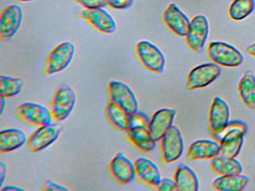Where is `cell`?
<instances>
[{
    "instance_id": "39",
    "label": "cell",
    "mask_w": 255,
    "mask_h": 191,
    "mask_svg": "<svg viewBox=\"0 0 255 191\" xmlns=\"http://www.w3.org/2000/svg\"><path fill=\"white\" fill-rule=\"evenodd\" d=\"M17 1H33V0H17Z\"/></svg>"
},
{
    "instance_id": "6",
    "label": "cell",
    "mask_w": 255,
    "mask_h": 191,
    "mask_svg": "<svg viewBox=\"0 0 255 191\" xmlns=\"http://www.w3.org/2000/svg\"><path fill=\"white\" fill-rule=\"evenodd\" d=\"M62 131V127L58 123L39 127L32 133L25 143V148L29 152L35 153L46 149L54 143Z\"/></svg>"
},
{
    "instance_id": "19",
    "label": "cell",
    "mask_w": 255,
    "mask_h": 191,
    "mask_svg": "<svg viewBox=\"0 0 255 191\" xmlns=\"http://www.w3.org/2000/svg\"><path fill=\"white\" fill-rule=\"evenodd\" d=\"M125 134L129 142L141 152H150L156 146V142L152 138L148 127L145 125L129 127Z\"/></svg>"
},
{
    "instance_id": "18",
    "label": "cell",
    "mask_w": 255,
    "mask_h": 191,
    "mask_svg": "<svg viewBox=\"0 0 255 191\" xmlns=\"http://www.w3.org/2000/svg\"><path fill=\"white\" fill-rule=\"evenodd\" d=\"M219 149L220 144L216 140H197L188 149L186 159L191 161L212 159L219 155Z\"/></svg>"
},
{
    "instance_id": "24",
    "label": "cell",
    "mask_w": 255,
    "mask_h": 191,
    "mask_svg": "<svg viewBox=\"0 0 255 191\" xmlns=\"http://www.w3.org/2000/svg\"><path fill=\"white\" fill-rule=\"evenodd\" d=\"M210 167L213 171L219 176H232L243 173L242 164L236 158L216 156L212 158Z\"/></svg>"
},
{
    "instance_id": "25",
    "label": "cell",
    "mask_w": 255,
    "mask_h": 191,
    "mask_svg": "<svg viewBox=\"0 0 255 191\" xmlns=\"http://www.w3.org/2000/svg\"><path fill=\"white\" fill-rule=\"evenodd\" d=\"M105 115L112 126L121 131H126L129 127V114L110 101L105 109Z\"/></svg>"
},
{
    "instance_id": "38",
    "label": "cell",
    "mask_w": 255,
    "mask_h": 191,
    "mask_svg": "<svg viewBox=\"0 0 255 191\" xmlns=\"http://www.w3.org/2000/svg\"><path fill=\"white\" fill-rule=\"evenodd\" d=\"M246 52L255 58V43L249 46V47L246 49Z\"/></svg>"
},
{
    "instance_id": "17",
    "label": "cell",
    "mask_w": 255,
    "mask_h": 191,
    "mask_svg": "<svg viewBox=\"0 0 255 191\" xmlns=\"http://www.w3.org/2000/svg\"><path fill=\"white\" fill-rule=\"evenodd\" d=\"M135 176L138 180L148 186L155 187L161 180L160 171L157 166L145 158H138L134 162Z\"/></svg>"
},
{
    "instance_id": "20",
    "label": "cell",
    "mask_w": 255,
    "mask_h": 191,
    "mask_svg": "<svg viewBox=\"0 0 255 191\" xmlns=\"http://www.w3.org/2000/svg\"><path fill=\"white\" fill-rule=\"evenodd\" d=\"M26 134L22 130L9 128L0 132V153H7L21 147L26 142Z\"/></svg>"
},
{
    "instance_id": "32",
    "label": "cell",
    "mask_w": 255,
    "mask_h": 191,
    "mask_svg": "<svg viewBox=\"0 0 255 191\" xmlns=\"http://www.w3.org/2000/svg\"><path fill=\"white\" fill-rule=\"evenodd\" d=\"M155 189L159 191H177V185L175 181L171 179H161L159 183L157 184Z\"/></svg>"
},
{
    "instance_id": "36",
    "label": "cell",
    "mask_w": 255,
    "mask_h": 191,
    "mask_svg": "<svg viewBox=\"0 0 255 191\" xmlns=\"http://www.w3.org/2000/svg\"><path fill=\"white\" fill-rule=\"evenodd\" d=\"M23 191L21 188H17V187L14 186H7L5 187V188H1V191Z\"/></svg>"
},
{
    "instance_id": "12",
    "label": "cell",
    "mask_w": 255,
    "mask_h": 191,
    "mask_svg": "<svg viewBox=\"0 0 255 191\" xmlns=\"http://www.w3.org/2000/svg\"><path fill=\"white\" fill-rule=\"evenodd\" d=\"M78 16L100 32L113 34L117 30L114 18L103 8L85 9L78 13Z\"/></svg>"
},
{
    "instance_id": "9",
    "label": "cell",
    "mask_w": 255,
    "mask_h": 191,
    "mask_svg": "<svg viewBox=\"0 0 255 191\" xmlns=\"http://www.w3.org/2000/svg\"><path fill=\"white\" fill-rule=\"evenodd\" d=\"M162 161L171 164L177 161L183 152V140L180 129L172 125L161 139Z\"/></svg>"
},
{
    "instance_id": "11",
    "label": "cell",
    "mask_w": 255,
    "mask_h": 191,
    "mask_svg": "<svg viewBox=\"0 0 255 191\" xmlns=\"http://www.w3.org/2000/svg\"><path fill=\"white\" fill-rule=\"evenodd\" d=\"M210 26L208 19L204 15H198L191 21L186 35V42L189 48L195 52H201L209 35Z\"/></svg>"
},
{
    "instance_id": "4",
    "label": "cell",
    "mask_w": 255,
    "mask_h": 191,
    "mask_svg": "<svg viewBox=\"0 0 255 191\" xmlns=\"http://www.w3.org/2000/svg\"><path fill=\"white\" fill-rule=\"evenodd\" d=\"M137 58L149 71L162 73L165 67V59L162 51L147 40L138 42L135 47Z\"/></svg>"
},
{
    "instance_id": "37",
    "label": "cell",
    "mask_w": 255,
    "mask_h": 191,
    "mask_svg": "<svg viewBox=\"0 0 255 191\" xmlns=\"http://www.w3.org/2000/svg\"><path fill=\"white\" fill-rule=\"evenodd\" d=\"M5 97L3 96H0V113L2 114L3 113L4 107L5 105Z\"/></svg>"
},
{
    "instance_id": "5",
    "label": "cell",
    "mask_w": 255,
    "mask_h": 191,
    "mask_svg": "<svg viewBox=\"0 0 255 191\" xmlns=\"http://www.w3.org/2000/svg\"><path fill=\"white\" fill-rule=\"evenodd\" d=\"M107 91L110 101H113L128 114L138 111V100L133 91L126 84L112 81L109 83Z\"/></svg>"
},
{
    "instance_id": "15",
    "label": "cell",
    "mask_w": 255,
    "mask_h": 191,
    "mask_svg": "<svg viewBox=\"0 0 255 191\" xmlns=\"http://www.w3.org/2000/svg\"><path fill=\"white\" fill-rule=\"evenodd\" d=\"M177 110L174 108H162L157 110L150 118L148 130L152 138L157 142L172 126Z\"/></svg>"
},
{
    "instance_id": "3",
    "label": "cell",
    "mask_w": 255,
    "mask_h": 191,
    "mask_svg": "<svg viewBox=\"0 0 255 191\" xmlns=\"http://www.w3.org/2000/svg\"><path fill=\"white\" fill-rule=\"evenodd\" d=\"M207 52L210 59L222 67H237L243 62L241 52L232 45L225 42H212L209 44Z\"/></svg>"
},
{
    "instance_id": "7",
    "label": "cell",
    "mask_w": 255,
    "mask_h": 191,
    "mask_svg": "<svg viewBox=\"0 0 255 191\" xmlns=\"http://www.w3.org/2000/svg\"><path fill=\"white\" fill-rule=\"evenodd\" d=\"M16 114L20 120L35 126L49 125L53 121L50 109L36 103L25 102L20 104L16 108Z\"/></svg>"
},
{
    "instance_id": "33",
    "label": "cell",
    "mask_w": 255,
    "mask_h": 191,
    "mask_svg": "<svg viewBox=\"0 0 255 191\" xmlns=\"http://www.w3.org/2000/svg\"><path fill=\"white\" fill-rule=\"evenodd\" d=\"M107 6L113 9L129 8L133 4V0H107Z\"/></svg>"
},
{
    "instance_id": "8",
    "label": "cell",
    "mask_w": 255,
    "mask_h": 191,
    "mask_svg": "<svg viewBox=\"0 0 255 191\" xmlns=\"http://www.w3.org/2000/svg\"><path fill=\"white\" fill-rule=\"evenodd\" d=\"M221 74L219 65L215 63L201 64L191 70L188 75L186 89L188 91L205 88Z\"/></svg>"
},
{
    "instance_id": "1",
    "label": "cell",
    "mask_w": 255,
    "mask_h": 191,
    "mask_svg": "<svg viewBox=\"0 0 255 191\" xmlns=\"http://www.w3.org/2000/svg\"><path fill=\"white\" fill-rule=\"evenodd\" d=\"M76 101L77 95L71 86L66 84L59 85L50 99L49 107L53 120L60 122L66 119L74 110Z\"/></svg>"
},
{
    "instance_id": "10",
    "label": "cell",
    "mask_w": 255,
    "mask_h": 191,
    "mask_svg": "<svg viewBox=\"0 0 255 191\" xmlns=\"http://www.w3.org/2000/svg\"><path fill=\"white\" fill-rule=\"evenodd\" d=\"M23 21V10L20 6L13 4L5 7L0 14V38L9 41L17 32Z\"/></svg>"
},
{
    "instance_id": "27",
    "label": "cell",
    "mask_w": 255,
    "mask_h": 191,
    "mask_svg": "<svg viewBox=\"0 0 255 191\" xmlns=\"http://www.w3.org/2000/svg\"><path fill=\"white\" fill-rule=\"evenodd\" d=\"M244 142V134L235 136L221 142L217 156L225 158H236L239 155Z\"/></svg>"
},
{
    "instance_id": "22",
    "label": "cell",
    "mask_w": 255,
    "mask_h": 191,
    "mask_svg": "<svg viewBox=\"0 0 255 191\" xmlns=\"http://www.w3.org/2000/svg\"><path fill=\"white\" fill-rule=\"evenodd\" d=\"M249 182V178L244 175L220 176L213 182V188L219 191H243Z\"/></svg>"
},
{
    "instance_id": "30",
    "label": "cell",
    "mask_w": 255,
    "mask_h": 191,
    "mask_svg": "<svg viewBox=\"0 0 255 191\" xmlns=\"http://www.w3.org/2000/svg\"><path fill=\"white\" fill-rule=\"evenodd\" d=\"M150 118L142 112L136 111L129 115V127L138 126V125H145L148 126ZM128 127V128H129Z\"/></svg>"
},
{
    "instance_id": "23",
    "label": "cell",
    "mask_w": 255,
    "mask_h": 191,
    "mask_svg": "<svg viewBox=\"0 0 255 191\" xmlns=\"http://www.w3.org/2000/svg\"><path fill=\"white\" fill-rule=\"evenodd\" d=\"M239 94L243 103L249 109H255V76L248 70L240 79L238 85Z\"/></svg>"
},
{
    "instance_id": "13",
    "label": "cell",
    "mask_w": 255,
    "mask_h": 191,
    "mask_svg": "<svg viewBox=\"0 0 255 191\" xmlns=\"http://www.w3.org/2000/svg\"><path fill=\"white\" fill-rule=\"evenodd\" d=\"M109 171L112 178L120 185H128L135 179L134 164L122 152H118L113 158L109 165Z\"/></svg>"
},
{
    "instance_id": "31",
    "label": "cell",
    "mask_w": 255,
    "mask_h": 191,
    "mask_svg": "<svg viewBox=\"0 0 255 191\" xmlns=\"http://www.w3.org/2000/svg\"><path fill=\"white\" fill-rule=\"evenodd\" d=\"M85 9L103 8L107 6V0H73Z\"/></svg>"
},
{
    "instance_id": "2",
    "label": "cell",
    "mask_w": 255,
    "mask_h": 191,
    "mask_svg": "<svg viewBox=\"0 0 255 191\" xmlns=\"http://www.w3.org/2000/svg\"><path fill=\"white\" fill-rule=\"evenodd\" d=\"M75 54V46L71 42L58 45L47 55L44 63V74H56L68 67Z\"/></svg>"
},
{
    "instance_id": "34",
    "label": "cell",
    "mask_w": 255,
    "mask_h": 191,
    "mask_svg": "<svg viewBox=\"0 0 255 191\" xmlns=\"http://www.w3.org/2000/svg\"><path fill=\"white\" fill-rule=\"evenodd\" d=\"M42 191H69L68 188H65L62 185H59V184L56 183V182H53L52 180H47L45 182V183L42 185L41 188Z\"/></svg>"
},
{
    "instance_id": "26",
    "label": "cell",
    "mask_w": 255,
    "mask_h": 191,
    "mask_svg": "<svg viewBox=\"0 0 255 191\" xmlns=\"http://www.w3.org/2000/svg\"><path fill=\"white\" fill-rule=\"evenodd\" d=\"M247 125L242 121H231L228 122L222 129L219 131H209L213 140L220 143L223 140L235 136L246 134L247 132Z\"/></svg>"
},
{
    "instance_id": "21",
    "label": "cell",
    "mask_w": 255,
    "mask_h": 191,
    "mask_svg": "<svg viewBox=\"0 0 255 191\" xmlns=\"http://www.w3.org/2000/svg\"><path fill=\"white\" fill-rule=\"evenodd\" d=\"M178 191H198L199 182L198 176L192 169L185 164H180L174 174Z\"/></svg>"
},
{
    "instance_id": "14",
    "label": "cell",
    "mask_w": 255,
    "mask_h": 191,
    "mask_svg": "<svg viewBox=\"0 0 255 191\" xmlns=\"http://www.w3.org/2000/svg\"><path fill=\"white\" fill-rule=\"evenodd\" d=\"M162 19L173 33L180 37H186L191 21L175 3L168 6L163 13Z\"/></svg>"
},
{
    "instance_id": "29",
    "label": "cell",
    "mask_w": 255,
    "mask_h": 191,
    "mask_svg": "<svg viewBox=\"0 0 255 191\" xmlns=\"http://www.w3.org/2000/svg\"><path fill=\"white\" fill-rule=\"evenodd\" d=\"M255 7L254 0H234L230 6L228 12L234 20H243L253 12Z\"/></svg>"
},
{
    "instance_id": "35",
    "label": "cell",
    "mask_w": 255,
    "mask_h": 191,
    "mask_svg": "<svg viewBox=\"0 0 255 191\" xmlns=\"http://www.w3.org/2000/svg\"><path fill=\"white\" fill-rule=\"evenodd\" d=\"M7 168L6 165L2 161L0 162V187L3 185L4 180L6 177Z\"/></svg>"
},
{
    "instance_id": "28",
    "label": "cell",
    "mask_w": 255,
    "mask_h": 191,
    "mask_svg": "<svg viewBox=\"0 0 255 191\" xmlns=\"http://www.w3.org/2000/svg\"><path fill=\"white\" fill-rule=\"evenodd\" d=\"M24 81L20 78L0 76V94L5 98L14 96L21 92Z\"/></svg>"
},
{
    "instance_id": "16",
    "label": "cell",
    "mask_w": 255,
    "mask_h": 191,
    "mask_svg": "<svg viewBox=\"0 0 255 191\" xmlns=\"http://www.w3.org/2000/svg\"><path fill=\"white\" fill-rule=\"evenodd\" d=\"M230 122V108L228 103L216 96L212 103L209 113L210 131H219Z\"/></svg>"
}]
</instances>
